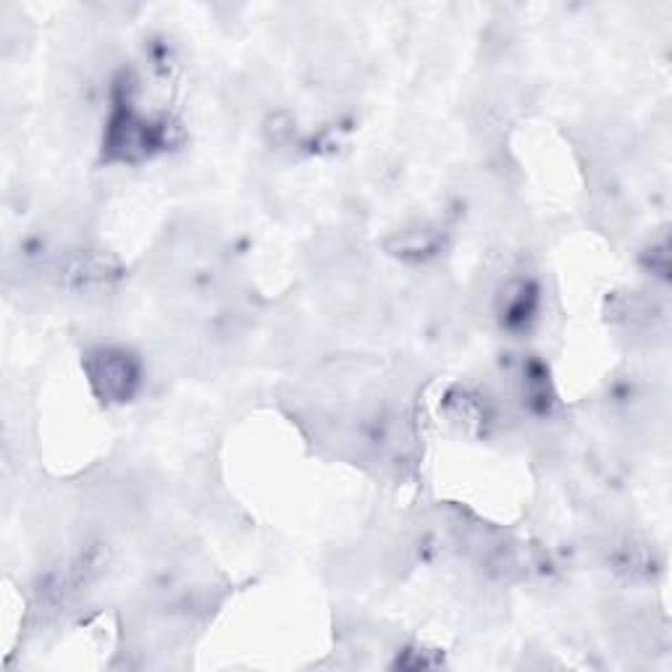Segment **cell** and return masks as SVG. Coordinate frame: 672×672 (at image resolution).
Instances as JSON below:
<instances>
[{
  "mask_svg": "<svg viewBox=\"0 0 672 672\" xmlns=\"http://www.w3.org/2000/svg\"><path fill=\"white\" fill-rule=\"evenodd\" d=\"M88 370L103 399L124 403L126 397H132L134 384H138V368L129 360V355L116 353V349H98L90 355Z\"/></svg>",
  "mask_w": 672,
  "mask_h": 672,
  "instance_id": "cell-1",
  "label": "cell"
},
{
  "mask_svg": "<svg viewBox=\"0 0 672 672\" xmlns=\"http://www.w3.org/2000/svg\"><path fill=\"white\" fill-rule=\"evenodd\" d=\"M441 245V234L436 228H413V232H405L397 237V245H391L395 255H405V257H428L434 255Z\"/></svg>",
  "mask_w": 672,
  "mask_h": 672,
  "instance_id": "cell-2",
  "label": "cell"
}]
</instances>
